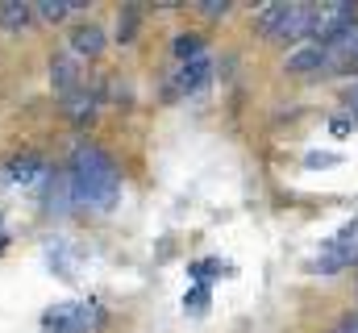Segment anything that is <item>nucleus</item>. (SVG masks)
Wrapping results in <instances>:
<instances>
[{
  "label": "nucleus",
  "mask_w": 358,
  "mask_h": 333,
  "mask_svg": "<svg viewBox=\"0 0 358 333\" xmlns=\"http://www.w3.org/2000/svg\"><path fill=\"white\" fill-rule=\"evenodd\" d=\"M71 196L76 204H92V208H113V200L121 196V171L113 163L108 150L100 146H80L71 159Z\"/></svg>",
  "instance_id": "f257e3e1"
},
{
  "label": "nucleus",
  "mask_w": 358,
  "mask_h": 333,
  "mask_svg": "<svg viewBox=\"0 0 358 333\" xmlns=\"http://www.w3.org/2000/svg\"><path fill=\"white\" fill-rule=\"evenodd\" d=\"M358 29V8L355 4H321V8H313V25H308V34L317 38V46H338L346 34H355Z\"/></svg>",
  "instance_id": "f03ea898"
},
{
  "label": "nucleus",
  "mask_w": 358,
  "mask_h": 333,
  "mask_svg": "<svg viewBox=\"0 0 358 333\" xmlns=\"http://www.w3.org/2000/svg\"><path fill=\"white\" fill-rule=\"evenodd\" d=\"M46 330L50 333H92L104 325V313H100V304H92V300H67V304H55V309H46Z\"/></svg>",
  "instance_id": "7ed1b4c3"
},
{
  "label": "nucleus",
  "mask_w": 358,
  "mask_h": 333,
  "mask_svg": "<svg viewBox=\"0 0 358 333\" xmlns=\"http://www.w3.org/2000/svg\"><path fill=\"white\" fill-rule=\"evenodd\" d=\"M308 25H313V8H308V4H283V13H279L271 38H275V42H296L300 34H308Z\"/></svg>",
  "instance_id": "20e7f679"
},
{
  "label": "nucleus",
  "mask_w": 358,
  "mask_h": 333,
  "mask_svg": "<svg viewBox=\"0 0 358 333\" xmlns=\"http://www.w3.org/2000/svg\"><path fill=\"white\" fill-rule=\"evenodd\" d=\"M208 71H213V59H208V55H200V59L183 63V67H179V76H176V83H171V96L200 92V87H204V80H208Z\"/></svg>",
  "instance_id": "39448f33"
},
{
  "label": "nucleus",
  "mask_w": 358,
  "mask_h": 333,
  "mask_svg": "<svg viewBox=\"0 0 358 333\" xmlns=\"http://www.w3.org/2000/svg\"><path fill=\"white\" fill-rule=\"evenodd\" d=\"M321 63H329V50H325V46H317V42H313V46H300V50H292V55H287V63H283V67H287V71H292V76H304V71H317V67H321Z\"/></svg>",
  "instance_id": "423d86ee"
},
{
  "label": "nucleus",
  "mask_w": 358,
  "mask_h": 333,
  "mask_svg": "<svg viewBox=\"0 0 358 333\" xmlns=\"http://www.w3.org/2000/svg\"><path fill=\"white\" fill-rule=\"evenodd\" d=\"M50 80H55V92H59L63 100H71V92H76V83H80V63L67 59V55H59V59L50 63Z\"/></svg>",
  "instance_id": "0eeeda50"
},
{
  "label": "nucleus",
  "mask_w": 358,
  "mask_h": 333,
  "mask_svg": "<svg viewBox=\"0 0 358 333\" xmlns=\"http://www.w3.org/2000/svg\"><path fill=\"white\" fill-rule=\"evenodd\" d=\"M29 21H34V4H25V0H4L0 4V29L21 34Z\"/></svg>",
  "instance_id": "6e6552de"
},
{
  "label": "nucleus",
  "mask_w": 358,
  "mask_h": 333,
  "mask_svg": "<svg viewBox=\"0 0 358 333\" xmlns=\"http://www.w3.org/2000/svg\"><path fill=\"white\" fill-rule=\"evenodd\" d=\"M71 46H76V55H88V59H96L100 50H104V29L100 25H76L71 29Z\"/></svg>",
  "instance_id": "1a4fd4ad"
},
{
  "label": "nucleus",
  "mask_w": 358,
  "mask_h": 333,
  "mask_svg": "<svg viewBox=\"0 0 358 333\" xmlns=\"http://www.w3.org/2000/svg\"><path fill=\"white\" fill-rule=\"evenodd\" d=\"M346 267V254H338V250L329 246L325 254H317L313 262H308V271H325V275H334V271H342Z\"/></svg>",
  "instance_id": "9d476101"
},
{
  "label": "nucleus",
  "mask_w": 358,
  "mask_h": 333,
  "mask_svg": "<svg viewBox=\"0 0 358 333\" xmlns=\"http://www.w3.org/2000/svg\"><path fill=\"white\" fill-rule=\"evenodd\" d=\"M200 55H204V42H200V38H192V34L176 38V59L179 63H192V59H200Z\"/></svg>",
  "instance_id": "9b49d317"
},
{
  "label": "nucleus",
  "mask_w": 358,
  "mask_h": 333,
  "mask_svg": "<svg viewBox=\"0 0 358 333\" xmlns=\"http://www.w3.org/2000/svg\"><path fill=\"white\" fill-rule=\"evenodd\" d=\"M38 171H42V163H38L34 155H21V159H13V163H8V175H13V179H21V183H25L29 175H38Z\"/></svg>",
  "instance_id": "f8f14e48"
},
{
  "label": "nucleus",
  "mask_w": 358,
  "mask_h": 333,
  "mask_svg": "<svg viewBox=\"0 0 358 333\" xmlns=\"http://www.w3.org/2000/svg\"><path fill=\"white\" fill-rule=\"evenodd\" d=\"M34 13L46 17V21H63V17L71 13V4H63V0H46V4H34Z\"/></svg>",
  "instance_id": "ddd939ff"
},
{
  "label": "nucleus",
  "mask_w": 358,
  "mask_h": 333,
  "mask_svg": "<svg viewBox=\"0 0 358 333\" xmlns=\"http://www.w3.org/2000/svg\"><path fill=\"white\" fill-rule=\"evenodd\" d=\"M183 309H187V313H204V309H208V288H204V283H196V288L183 296Z\"/></svg>",
  "instance_id": "4468645a"
},
{
  "label": "nucleus",
  "mask_w": 358,
  "mask_h": 333,
  "mask_svg": "<svg viewBox=\"0 0 358 333\" xmlns=\"http://www.w3.org/2000/svg\"><path fill=\"white\" fill-rule=\"evenodd\" d=\"M279 13H283V4H267V8L259 13V21H255V29H259L263 38H271V29H275V21H279Z\"/></svg>",
  "instance_id": "2eb2a0df"
},
{
  "label": "nucleus",
  "mask_w": 358,
  "mask_h": 333,
  "mask_svg": "<svg viewBox=\"0 0 358 333\" xmlns=\"http://www.w3.org/2000/svg\"><path fill=\"white\" fill-rule=\"evenodd\" d=\"M338 163H342V159H338V155H329V150H313V155L304 159L308 171H329V166H338Z\"/></svg>",
  "instance_id": "dca6fc26"
},
{
  "label": "nucleus",
  "mask_w": 358,
  "mask_h": 333,
  "mask_svg": "<svg viewBox=\"0 0 358 333\" xmlns=\"http://www.w3.org/2000/svg\"><path fill=\"white\" fill-rule=\"evenodd\" d=\"M217 271H221V262H217V258H200V262H192V275H196L204 288H208V279H213Z\"/></svg>",
  "instance_id": "f3484780"
},
{
  "label": "nucleus",
  "mask_w": 358,
  "mask_h": 333,
  "mask_svg": "<svg viewBox=\"0 0 358 333\" xmlns=\"http://www.w3.org/2000/svg\"><path fill=\"white\" fill-rule=\"evenodd\" d=\"M134 34H138V13H134V8H125V17H121V25H117V38H121V42H129Z\"/></svg>",
  "instance_id": "a211bd4d"
},
{
  "label": "nucleus",
  "mask_w": 358,
  "mask_h": 333,
  "mask_svg": "<svg viewBox=\"0 0 358 333\" xmlns=\"http://www.w3.org/2000/svg\"><path fill=\"white\" fill-rule=\"evenodd\" d=\"M329 134H334V138H350V134H355V121L342 113V117H334V121H329Z\"/></svg>",
  "instance_id": "6ab92c4d"
},
{
  "label": "nucleus",
  "mask_w": 358,
  "mask_h": 333,
  "mask_svg": "<svg viewBox=\"0 0 358 333\" xmlns=\"http://www.w3.org/2000/svg\"><path fill=\"white\" fill-rule=\"evenodd\" d=\"M338 333H358V313H346L342 325H338Z\"/></svg>",
  "instance_id": "aec40b11"
},
{
  "label": "nucleus",
  "mask_w": 358,
  "mask_h": 333,
  "mask_svg": "<svg viewBox=\"0 0 358 333\" xmlns=\"http://www.w3.org/2000/svg\"><path fill=\"white\" fill-rule=\"evenodd\" d=\"M225 8H229L225 0H221V4H200V13H204V17H225Z\"/></svg>",
  "instance_id": "412c9836"
},
{
  "label": "nucleus",
  "mask_w": 358,
  "mask_h": 333,
  "mask_svg": "<svg viewBox=\"0 0 358 333\" xmlns=\"http://www.w3.org/2000/svg\"><path fill=\"white\" fill-rule=\"evenodd\" d=\"M346 104L358 113V83H350V87H346Z\"/></svg>",
  "instance_id": "4be33fe9"
},
{
  "label": "nucleus",
  "mask_w": 358,
  "mask_h": 333,
  "mask_svg": "<svg viewBox=\"0 0 358 333\" xmlns=\"http://www.w3.org/2000/svg\"><path fill=\"white\" fill-rule=\"evenodd\" d=\"M0 250H4V242H0Z\"/></svg>",
  "instance_id": "5701e85b"
},
{
  "label": "nucleus",
  "mask_w": 358,
  "mask_h": 333,
  "mask_svg": "<svg viewBox=\"0 0 358 333\" xmlns=\"http://www.w3.org/2000/svg\"><path fill=\"white\" fill-rule=\"evenodd\" d=\"M329 333H338V330H329Z\"/></svg>",
  "instance_id": "b1692460"
}]
</instances>
